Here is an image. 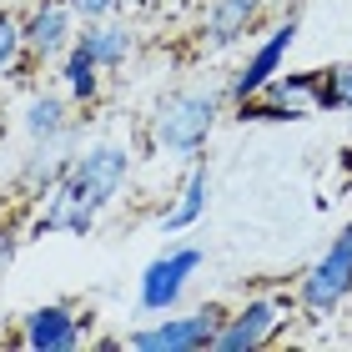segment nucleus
<instances>
[{
	"label": "nucleus",
	"instance_id": "6e6552de",
	"mask_svg": "<svg viewBox=\"0 0 352 352\" xmlns=\"http://www.w3.org/2000/svg\"><path fill=\"white\" fill-rule=\"evenodd\" d=\"M297 30H302V21L297 15H282L277 25L267 30V36L247 51V60L232 71V81L221 86L227 91V101L236 106V101H247V96H257L262 86H272L282 76V66H287V56H292V45H297Z\"/></svg>",
	"mask_w": 352,
	"mask_h": 352
},
{
	"label": "nucleus",
	"instance_id": "7ed1b4c3",
	"mask_svg": "<svg viewBox=\"0 0 352 352\" xmlns=\"http://www.w3.org/2000/svg\"><path fill=\"white\" fill-rule=\"evenodd\" d=\"M352 297V221L332 236V247L297 277V312L307 322H327Z\"/></svg>",
	"mask_w": 352,
	"mask_h": 352
},
{
	"label": "nucleus",
	"instance_id": "f8f14e48",
	"mask_svg": "<svg viewBox=\"0 0 352 352\" xmlns=\"http://www.w3.org/2000/svg\"><path fill=\"white\" fill-rule=\"evenodd\" d=\"M262 10H267V0H206L201 6V51L206 56L232 51L247 30H257Z\"/></svg>",
	"mask_w": 352,
	"mask_h": 352
},
{
	"label": "nucleus",
	"instance_id": "a211bd4d",
	"mask_svg": "<svg viewBox=\"0 0 352 352\" xmlns=\"http://www.w3.org/2000/svg\"><path fill=\"white\" fill-rule=\"evenodd\" d=\"M71 10L81 15V25H91V21H111V15H121L126 0H71Z\"/></svg>",
	"mask_w": 352,
	"mask_h": 352
},
{
	"label": "nucleus",
	"instance_id": "aec40b11",
	"mask_svg": "<svg viewBox=\"0 0 352 352\" xmlns=\"http://www.w3.org/2000/svg\"><path fill=\"white\" fill-rule=\"evenodd\" d=\"M151 6H162V0H126V10H151Z\"/></svg>",
	"mask_w": 352,
	"mask_h": 352
},
{
	"label": "nucleus",
	"instance_id": "4468645a",
	"mask_svg": "<svg viewBox=\"0 0 352 352\" xmlns=\"http://www.w3.org/2000/svg\"><path fill=\"white\" fill-rule=\"evenodd\" d=\"M76 41H81L86 51L101 60V71H106V76L126 71V66H131V56H136V25H131V21H121V15L81 25V36H76Z\"/></svg>",
	"mask_w": 352,
	"mask_h": 352
},
{
	"label": "nucleus",
	"instance_id": "ddd939ff",
	"mask_svg": "<svg viewBox=\"0 0 352 352\" xmlns=\"http://www.w3.org/2000/svg\"><path fill=\"white\" fill-rule=\"evenodd\" d=\"M206 201H212V166L201 162H186V176H182V186H176V197H171V206L162 212V232H171V236H182V232H191L197 221L206 217Z\"/></svg>",
	"mask_w": 352,
	"mask_h": 352
},
{
	"label": "nucleus",
	"instance_id": "f03ea898",
	"mask_svg": "<svg viewBox=\"0 0 352 352\" xmlns=\"http://www.w3.org/2000/svg\"><path fill=\"white\" fill-rule=\"evenodd\" d=\"M221 106H227V91L212 86H176L162 101L151 106L146 116V146L156 156H176V162H197L212 141Z\"/></svg>",
	"mask_w": 352,
	"mask_h": 352
},
{
	"label": "nucleus",
	"instance_id": "423d86ee",
	"mask_svg": "<svg viewBox=\"0 0 352 352\" xmlns=\"http://www.w3.org/2000/svg\"><path fill=\"white\" fill-rule=\"evenodd\" d=\"M21 30H25V60L30 71L56 66L60 56L81 36V15L71 10V0H30L21 10Z\"/></svg>",
	"mask_w": 352,
	"mask_h": 352
},
{
	"label": "nucleus",
	"instance_id": "9d476101",
	"mask_svg": "<svg viewBox=\"0 0 352 352\" xmlns=\"http://www.w3.org/2000/svg\"><path fill=\"white\" fill-rule=\"evenodd\" d=\"M76 106L66 91H45L36 86L25 96L21 106V131H25V146H36V141H66V136H86V116H76Z\"/></svg>",
	"mask_w": 352,
	"mask_h": 352
},
{
	"label": "nucleus",
	"instance_id": "dca6fc26",
	"mask_svg": "<svg viewBox=\"0 0 352 352\" xmlns=\"http://www.w3.org/2000/svg\"><path fill=\"white\" fill-rule=\"evenodd\" d=\"M21 71H30V60H25V30H21V10L0 6V81H15Z\"/></svg>",
	"mask_w": 352,
	"mask_h": 352
},
{
	"label": "nucleus",
	"instance_id": "39448f33",
	"mask_svg": "<svg viewBox=\"0 0 352 352\" xmlns=\"http://www.w3.org/2000/svg\"><path fill=\"white\" fill-rule=\"evenodd\" d=\"M201 262H206V252L197 242H176L166 252H156V257L141 267V277H136V307L146 317L176 312L182 297H186V287H191V277L201 272Z\"/></svg>",
	"mask_w": 352,
	"mask_h": 352
},
{
	"label": "nucleus",
	"instance_id": "1a4fd4ad",
	"mask_svg": "<svg viewBox=\"0 0 352 352\" xmlns=\"http://www.w3.org/2000/svg\"><path fill=\"white\" fill-rule=\"evenodd\" d=\"M15 342L30 352H76L91 342V312H81L76 302H41L21 317Z\"/></svg>",
	"mask_w": 352,
	"mask_h": 352
},
{
	"label": "nucleus",
	"instance_id": "2eb2a0df",
	"mask_svg": "<svg viewBox=\"0 0 352 352\" xmlns=\"http://www.w3.org/2000/svg\"><path fill=\"white\" fill-rule=\"evenodd\" d=\"M56 86L66 91L81 111H91V106L106 96V71H101V60H96V56L86 51V45L76 41L71 51L56 60Z\"/></svg>",
	"mask_w": 352,
	"mask_h": 352
},
{
	"label": "nucleus",
	"instance_id": "f3484780",
	"mask_svg": "<svg viewBox=\"0 0 352 352\" xmlns=\"http://www.w3.org/2000/svg\"><path fill=\"white\" fill-rule=\"evenodd\" d=\"M312 111H352V60H338V66L322 71Z\"/></svg>",
	"mask_w": 352,
	"mask_h": 352
},
{
	"label": "nucleus",
	"instance_id": "20e7f679",
	"mask_svg": "<svg viewBox=\"0 0 352 352\" xmlns=\"http://www.w3.org/2000/svg\"><path fill=\"white\" fill-rule=\"evenodd\" d=\"M221 317L227 312L217 302L191 307V312H162V317H151V322L126 332V347L131 352H212L217 332H221Z\"/></svg>",
	"mask_w": 352,
	"mask_h": 352
},
{
	"label": "nucleus",
	"instance_id": "f257e3e1",
	"mask_svg": "<svg viewBox=\"0 0 352 352\" xmlns=\"http://www.w3.org/2000/svg\"><path fill=\"white\" fill-rule=\"evenodd\" d=\"M131 171H136V151L126 141H86L76 151L66 182L51 197H41L25 236H91L96 221L121 201Z\"/></svg>",
	"mask_w": 352,
	"mask_h": 352
},
{
	"label": "nucleus",
	"instance_id": "9b49d317",
	"mask_svg": "<svg viewBox=\"0 0 352 352\" xmlns=\"http://www.w3.org/2000/svg\"><path fill=\"white\" fill-rule=\"evenodd\" d=\"M76 151H81V136H66V141H36V146H25L21 166H15V186H21L30 201L51 197V191L66 182Z\"/></svg>",
	"mask_w": 352,
	"mask_h": 352
},
{
	"label": "nucleus",
	"instance_id": "0eeeda50",
	"mask_svg": "<svg viewBox=\"0 0 352 352\" xmlns=\"http://www.w3.org/2000/svg\"><path fill=\"white\" fill-rule=\"evenodd\" d=\"M292 307L297 297H247L236 312L221 317V332H217V347L212 352H257V347H272L277 332L292 322Z\"/></svg>",
	"mask_w": 352,
	"mask_h": 352
},
{
	"label": "nucleus",
	"instance_id": "6ab92c4d",
	"mask_svg": "<svg viewBox=\"0 0 352 352\" xmlns=\"http://www.w3.org/2000/svg\"><path fill=\"white\" fill-rule=\"evenodd\" d=\"M15 252H21V232L0 227V277H6V272H10V262H15Z\"/></svg>",
	"mask_w": 352,
	"mask_h": 352
}]
</instances>
